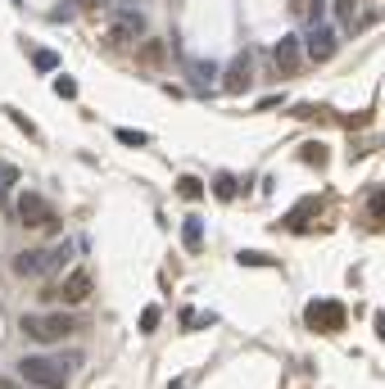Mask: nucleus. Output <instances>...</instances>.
I'll use <instances>...</instances> for the list:
<instances>
[{"mask_svg":"<svg viewBox=\"0 0 385 389\" xmlns=\"http://www.w3.org/2000/svg\"><path fill=\"white\" fill-rule=\"evenodd\" d=\"M73 5H82V9H95V5H104V0H73Z\"/></svg>","mask_w":385,"mask_h":389,"instance_id":"obj_28","label":"nucleus"},{"mask_svg":"<svg viewBox=\"0 0 385 389\" xmlns=\"http://www.w3.org/2000/svg\"><path fill=\"white\" fill-rule=\"evenodd\" d=\"M69 254H73V244H36V249L14 254L9 267H14V277H23V281H41V277H50V272H59L64 263H69Z\"/></svg>","mask_w":385,"mask_h":389,"instance_id":"obj_2","label":"nucleus"},{"mask_svg":"<svg viewBox=\"0 0 385 389\" xmlns=\"http://www.w3.org/2000/svg\"><path fill=\"white\" fill-rule=\"evenodd\" d=\"M249 87V59H236L227 68V91H245Z\"/></svg>","mask_w":385,"mask_h":389,"instance_id":"obj_10","label":"nucleus"},{"mask_svg":"<svg viewBox=\"0 0 385 389\" xmlns=\"http://www.w3.org/2000/svg\"><path fill=\"white\" fill-rule=\"evenodd\" d=\"M141 36H146V14H141V9H122L118 18H113V41H141Z\"/></svg>","mask_w":385,"mask_h":389,"instance_id":"obj_8","label":"nucleus"},{"mask_svg":"<svg viewBox=\"0 0 385 389\" xmlns=\"http://www.w3.org/2000/svg\"><path fill=\"white\" fill-rule=\"evenodd\" d=\"M18 330L36 344H59V339L82 330V317H73V312H27V317H18Z\"/></svg>","mask_w":385,"mask_h":389,"instance_id":"obj_1","label":"nucleus"},{"mask_svg":"<svg viewBox=\"0 0 385 389\" xmlns=\"http://www.w3.org/2000/svg\"><path fill=\"white\" fill-rule=\"evenodd\" d=\"M236 191H240V182H236V177H231V173H223V177H218V182H214V195H218V199H231Z\"/></svg>","mask_w":385,"mask_h":389,"instance_id":"obj_17","label":"nucleus"},{"mask_svg":"<svg viewBox=\"0 0 385 389\" xmlns=\"http://www.w3.org/2000/svg\"><path fill=\"white\" fill-rule=\"evenodd\" d=\"M55 91H59L64 100H73V96H77V82H73V78H55Z\"/></svg>","mask_w":385,"mask_h":389,"instance_id":"obj_24","label":"nucleus"},{"mask_svg":"<svg viewBox=\"0 0 385 389\" xmlns=\"http://www.w3.org/2000/svg\"><path fill=\"white\" fill-rule=\"evenodd\" d=\"M304 54L313 64H326L335 54V27L331 23H322V18H313V23L304 27Z\"/></svg>","mask_w":385,"mask_h":389,"instance_id":"obj_4","label":"nucleus"},{"mask_svg":"<svg viewBox=\"0 0 385 389\" xmlns=\"http://www.w3.org/2000/svg\"><path fill=\"white\" fill-rule=\"evenodd\" d=\"M177 195H181V199H200V195H204L200 177H177Z\"/></svg>","mask_w":385,"mask_h":389,"instance_id":"obj_15","label":"nucleus"},{"mask_svg":"<svg viewBox=\"0 0 385 389\" xmlns=\"http://www.w3.org/2000/svg\"><path fill=\"white\" fill-rule=\"evenodd\" d=\"M5 113H9V122H18V127H23V131H27V136H36V122H32V118H27V113H18V109H14V104H9V109H5Z\"/></svg>","mask_w":385,"mask_h":389,"instance_id":"obj_21","label":"nucleus"},{"mask_svg":"<svg viewBox=\"0 0 385 389\" xmlns=\"http://www.w3.org/2000/svg\"><path fill=\"white\" fill-rule=\"evenodd\" d=\"M14 372H18V381H27L32 389H64L73 367L64 358H50V353H27V358H18Z\"/></svg>","mask_w":385,"mask_h":389,"instance_id":"obj_3","label":"nucleus"},{"mask_svg":"<svg viewBox=\"0 0 385 389\" xmlns=\"http://www.w3.org/2000/svg\"><path fill=\"white\" fill-rule=\"evenodd\" d=\"M113 136H118L122 145H132V149H141V145H146V131H136V127H118Z\"/></svg>","mask_w":385,"mask_h":389,"instance_id":"obj_20","label":"nucleus"},{"mask_svg":"<svg viewBox=\"0 0 385 389\" xmlns=\"http://www.w3.org/2000/svg\"><path fill=\"white\" fill-rule=\"evenodd\" d=\"M18 182V168L14 163H0V208H9V186Z\"/></svg>","mask_w":385,"mask_h":389,"instance_id":"obj_13","label":"nucleus"},{"mask_svg":"<svg viewBox=\"0 0 385 389\" xmlns=\"http://www.w3.org/2000/svg\"><path fill=\"white\" fill-rule=\"evenodd\" d=\"M272 59H276V68H281L286 78H295V73L304 68V41H300V36H295V32H286L281 41H276Z\"/></svg>","mask_w":385,"mask_h":389,"instance_id":"obj_6","label":"nucleus"},{"mask_svg":"<svg viewBox=\"0 0 385 389\" xmlns=\"http://www.w3.org/2000/svg\"><path fill=\"white\" fill-rule=\"evenodd\" d=\"M300 154L308 159V163H326V145H304Z\"/></svg>","mask_w":385,"mask_h":389,"instance_id":"obj_23","label":"nucleus"},{"mask_svg":"<svg viewBox=\"0 0 385 389\" xmlns=\"http://www.w3.org/2000/svg\"><path fill=\"white\" fill-rule=\"evenodd\" d=\"M204 326H214V312H195V308L181 312V330H204Z\"/></svg>","mask_w":385,"mask_h":389,"instance_id":"obj_12","label":"nucleus"},{"mask_svg":"<svg viewBox=\"0 0 385 389\" xmlns=\"http://www.w3.org/2000/svg\"><path fill=\"white\" fill-rule=\"evenodd\" d=\"M64 303H82L86 294H91V277H86V272H69V281H64Z\"/></svg>","mask_w":385,"mask_h":389,"instance_id":"obj_9","label":"nucleus"},{"mask_svg":"<svg viewBox=\"0 0 385 389\" xmlns=\"http://www.w3.org/2000/svg\"><path fill=\"white\" fill-rule=\"evenodd\" d=\"M163 54H168V50H163V41H146V45H141V64H163Z\"/></svg>","mask_w":385,"mask_h":389,"instance_id":"obj_19","label":"nucleus"},{"mask_svg":"<svg viewBox=\"0 0 385 389\" xmlns=\"http://www.w3.org/2000/svg\"><path fill=\"white\" fill-rule=\"evenodd\" d=\"M240 267H272V254H254V249H240L236 254Z\"/></svg>","mask_w":385,"mask_h":389,"instance_id":"obj_14","label":"nucleus"},{"mask_svg":"<svg viewBox=\"0 0 385 389\" xmlns=\"http://www.w3.org/2000/svg\"><path fill=\"white\" fill-rule=\"evenodd\" d=\"M331 9H335L340 18H349V14H354V0H331Z\"/></svg>","mask_w":385,"mask_h":389,"instance_id":"obj_25","label":"nucleus"},{"mask_svg":"<svg viewBox=\"0 0 385 389\" xmlns=\"http://www.w3.org/2000/svg\"><path fill=\"white\" fill-rule=\"evenodd\" d=\"M377 335L385 339V312H377Z\"/></svg>","mask_w":385,"mask_h":389,"instance_id":"obj_27","label":"nucleus"},{"mask_svg":"<svg viewBox=\"0 0 385 389\" xmlns=\"http://www.w3.org/2000/svg\"><path fill=\"white\" fill-rule=\"evenodd\" d=\"M181 240H186L190 254L200 249V240H204V226H200V217H186V222H181Z\"/></svg>","mask_w":385,"mask_h":389,"instance_id":"obj_11","label":"nucleus"},{"mask_svg":"<svg viewBox=\"0 0 385 389\" xmlns=\"http://www.w3.org/2000/svg\"><path fill=\"white\" fill-rule=\"evenodd\" d=\"M372 208H381V222H385V191H381V195H372Z\"/></svg>","mask_w":385,"mask_h":389,"instance_id":"obj_26","label":"nucleus"},{"mask_svg":"<svg viewBox=\"0 0 385 389\" xmlns=\"http://www.w3.org/2000/svg\"><path fill=\"white\" fill-rule=\"evenodd\" d=\"M304 321L313 330H340L344 326V303L340 299H313L304 308Z\"/></svg>","mask_w":385,"mask_h":389,"instance_id":"obj_5","label":"nucleus"},{"mask_svg":"<svg viewBox=\"0 0 385 389\" xmlns=\"http://www.w3.org/2000/svg\"><path fill=\"white\" fill-rule=\"evenodd\" d=\"M313 208H317V199H304V204H300V213H290V217H286V226H290V231H300L308 217H313Z\"/></svg>","mask_w":385,"mask_h":389,"instance_id":"obj_16","label":"nucleus"},{"mask_svg":"<svg viewBox=\"0 0 385 389\" xmlns=\"http://www.w3.org/2000/svg\"><path fill=\"white\" fill-rule=\"evenodd\" d=\"M154 326H159V303H150V308L141 312V330H146V335H150Z\"/></svg>","mask_w":385,"mask_h":389,"instance_id":"obj_22","label":"nucleus"},{"mask_svg":"<svg viewBox=\"0 0 385 389\" xmlns=\"http://www.w3.org/2000/svg\"><path fill=\"white\" fill-rule=\"evenodd\" d=\"M0 389H14V385H9V381H0Z\"/></svg>","mask_w":385,"mask_h":389,"instance_id":"obj_29","label":"nucleus"},{"mask_svg":"<svg viewBox=\"0 0 385 389\" xmlns=\"http://www.w3.org/2000/svg\"><path fill=\"white\" fill-rule=\"evenodd\" d=\"M32 64H36V73H55V68H59V54H55V50H36Z\"/></svg>","mask_w":385,"mask_h":389,"instance_id":"obj_18","label":"nucleus"},{"mask_svg":"<svg viewBox=\"0 0 385 389\" xmlns=\"http://www.w3.org/2000/svg\"><path fill=\"white\" fill-rule=\"evenodd\" d=\"M14 213H18V222H23V226H55L50 204H46V199L36 195V191H27L23 199H18V208H14Z\"/></svg>","mask_w":385,"mask_h":389,"instance_id":"obj_7","label":"nucleus"}]
</instances>
